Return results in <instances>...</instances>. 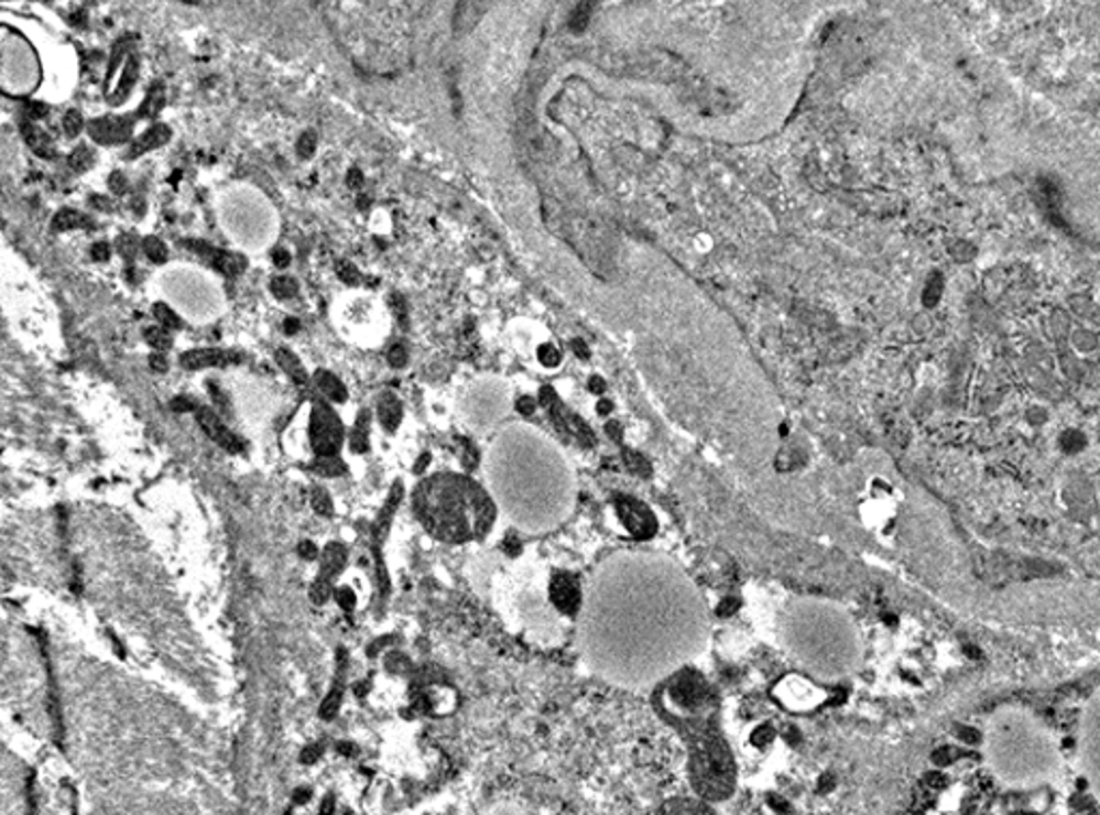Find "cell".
I'll use <instances>...</instances> for the list:
<instances>
[{"mask_svg": "<svg viewBox=\"0 0 1100 815\" xmlns=\"http://www.w3.org/2000/svg\"><path fill=\"white\" fill-rule=\"evenodd\" d=\"M704 596L671 557L623 551L600 564L578 613V650L607 682L641 691L688 667L704 652Z\"/></svg>", "mask_w": 1100, "mask_h": 815, "instance_id": "obj_1", "label": "cell"}, {"mask_svg": "<svg viewBox=\"0 0 1100 815\" xmlns=\"http://www.w3.org/2000/svg\"><path fill=\"white\" fill-rule=\"evenodd\" d=\"M661 717L688 747L690 779L704 801H725L736 785L733 756L720 734L718 699L709 682L684 667L656 686Z\"/></svg>", "mask_w": 1100, "mask_h": 815, "instance_id": "obj_2", "label": "cell"}, {"mask_svg": "<svg viewBox=\"0 0 1100 815\" xmlns=\"http://www.w3.org/2000/svg\"><path fill=\"white\" fill-rule=\"evenodd\" d=\"M781 637L799 667L821 682L847 678L860 665L858 629L835 602L793 598L781 620Z\"/></svg>", "mask_w": 1100, "mask_h": 815, "instance_id": "obj_3", "label": "cell"}, {"mask_svg": "<svg viewBox=\"0 0 1100 815\" xmlns=\"http://www.w3.org/2000/svg\"><path fill=\"white\" fill-rule=\"evenodd\" d=\"M415 512L443 543L484 539L494 521V501L460 476H437L415 491Z\"/></svg>", "mask_w": 1100, "mask_h": 815, "instance_id": "obj_4", "label": "cell"}, {"mask_svg": "<svg viewBox=\"0 0 1100 815\" xmlns=\"http://www.w3.org/2000/svg\"><path fill=\"white\" fill-rule=\"evenodd\" d=\"M989 758L995 772L1011 783H1036L1057 769V751L1052 736L1025 715L995 717L989 725Z\"/></svg>", "mask_w": 1100, "mask_h": 815, "instance_id": "obj_5", "label": "cell"}, {"mask_svg": "<svg viewBox=\"0 0 1100 815\" xmlns=\"http://www.w3.org/2000/svg\"><path fill=\"white\" fill-rule=\"evenodd\" d=\"M309 437L312 448L318 456H334L342 446V424L338 415L318 401L309 417Z\"/></svg>", "mask_w": 1100, "mask_h": 815, "instance_id": "obj_6", "label": "cell"}, {"mask_svg": "<svg viewBox=\"0 0 1100 815\" xmlns=\"http://www.w3.org/2000/svg\"><path fill=\"white\" fill-rule=\"evenodd\" d=\"M345 562H347V548H345V544L329 543L325 546V551H323V564H320V577L316 579V584L309 589V598L316 605H323L329 598L331 584L338 577V573L342 570Z\"/></svg>", "mask_w": 1100, "mask_h": 815, "instance_id": "obj_7", "label": "cell"}, {"mask_svg": "<svg viewBox=\"0 0 1100 815\" xmlns=\"http://www.w3.org/2000/svg\"><path fill=\"white\" fill-rule=\"evenodd\" d=\"M1086 758H1088V769L1092 774V783L1100 794V691L1090 704L1088 717H1086Z\"/></svg>", "mask_w": 1100, "mask_h": 815, "instance_id": "obj_8", "label": "cell"}, {"mask_svg": "<svg viewBox=\"0 0 1100 815\" xmlns=\"http://www.w3.org/2000/svg\"><path fill=\"white\" fill-rule=\"evenodd\" d=\"M132 119H126V117H104V119H95L90 121L87 126L88 134L95 140V142H101V144H119V142H128L130 137H132Z\"/></svg>", "mask_w": 1100, "mask_h": 815, "instance_id": "obj_9", "label": "cell"}, {"mask_svg": "<svg viewBox=\"0 0 1100 815\" xmlns=\"http://www.w3.org/2000/svg\"><path fill=\"white\" fill-rule=\"evenodd\" d=\"M187 250L200 254L203 259H207L218 272L232 278L237 273L243 272L246 270V259L239 257V254H232V252H221V250H216L214 246L205 243V241H185Z\"/></svg>", "mask_w": 1100, "mask_h": 815, "instance_id": "obj_10", "label": "cell"}, {"mask_svg": "<svg viewBox=\"0 0 1100 815\" xmlns=\"http://www.w3.org/2000/svg\"><path fill=\"white\" fill-rule=\"evenodd\" d=\"M196 417H198V424L203 426V431H205V433H207V435H209V437H211L218 446H221L224 450H228V453L232 454L243 453V444L239 442V437H235V435L226 428V424L221 422L220 417H218L211 409H198V411H196Z\"/></svg>", "mask_w": 1100, "mask_h": 815, "instance_id": "obj_11", "label": "cell"}, {"mask_svg": "<svg viewBox=\"0 0 1100 815\" xmlns=\"http://www.w3.org/2000/svg\"><path fill=\"white\" fill-rule=\"evenodd\" d=\"M241 362V356L224 349H194L181 356V366L187 370H203L211 366H230Z\"/></svg>", "mask_w": 1100, "mask_h": 815, "instance_id": "obj_12", "label": "cell"}, {"mask_svg": "<svg viewBox=\"0 0 1100 815\" xmlns=\"http://www.w3.org/2000/svg\"><path fill=\"white\" fill-rule=\"evenodd\" d=\"M1068 345L1075 356L1094 358L1100 351V332L1090 325H1077L1068 336Z\"/></svg>", "mask_w": 1100, "mask_h": 815, "instance_id": "obj_13", "label": "cell"}, {"mask_svg": "<svg viewBox=\"0 0 1100 815\" xmlns=\"http://www.w3.org/2000/svg\"><path fill=\"white\" fill-rule=\"evenodd\" d=\"M171 137H173V134H171V130H168L166 126H153V128H149L142 137L138 138V140L133 142L132 149H130V153H128V157L144 155V153H149V151H153V149H157V146L166 144V142L171 140Z\"/></svg>", "mask_w": 1100, "mask_h": 815, "instance_id": "obj_14", "label": "cell"}, {"mask_svg": "<svg viewBox=\"0 0 1100 815\" xmlns=\"http://www.w3.org/2000/svg\"><path fill=\"white\" fill-rule=\"evenodd\" d=\"M379 420L383 424L385 431L394 433L397 426H400V420H402V405L396 399V394L392 392H385L379 401Z\"/></svg>", "mask_w": 1100, "mask_h": 815, "instance_id": "obj_15", "label": "cell"}, {"mask_svg": "<svg viewBox=\"0 0 1100 815\" xmlns=\"http://www.w3.org/2000/svg\"><path fill=\"white\" fill-rule=\"evenodd\" d=\"M658 815H716L709 805L705 803L704 798L695 801V798H675L671 803H666L661 809Z\"/></svg>", "mask_w": 1100, "mask_h": 815, "instance_id": "obj_16", "label": "cell"}, {"mask_svg": "<svg viewBox=\"0 0 1100 815\" xmlns=\"http://www.w3.org/2000/svg\"><path fill=\"white\" fill-rule=\"evenodd\" d=\"M22 137H24L26 144H29V146H31L37 155H42V157H54V155H56V153H54V146H52V142H50V138L45 137L44 132H42L35 123L24 121V123H22Z\"/></svg>", "mask_w": 1100, "mask_h": 815, "instance_id": "obj_17", "label": "cell"}, {"mask_svg": "<svg viewBox=\"0 0 1100 815\" xmlns=\"http://www.w3.org/2000/svg\"><path fill=\"white\" fill-rule=\"evenodd\" d=\"M944 293H946V278L941 273H930L925 286H923V295H921V302L926 311L937 308L944 300Z\"/></svg>", "mask_w": 1100, "mask_h": 815, "instance_id": "obj_18", "label": "cell"}, {"mask_svg": "<svg viewBox=\"0 0 1100 815\" xmlns=\"http://www.w3.org/2000/svg\"><path fill=\"white\" fill-rule=\"evenodd\" d=\"M316 385L320 388L323 394H327V399H331L334 403H345L347 401V388L342 385V381L327 372V370H318L316 372Z\"/></svg>", "mask_w": 1100, "mask_h": 815, "instance_id": "obj_19", "label": "cell"}, {"mask_svg": "<svg viewBox=\"0 0 1100 815\" xmlns=\"http://www.w3.org/2000/svg\"><path fill=\"white\" fill-rule=\"evenodd\" d=\"M275 360L280 363V368H284V372L297 383V385H306L308 383V374H306V368L302 366V362L297 360V356H293L288 349H277L275 351Z\"/></svg>", "mask_w": 1100, "mask_h": 815, "instance_id": "obj_20", "label": "cell"}, {"mask_svg": "<svg viewBox=\"0 0 1100 815\" xmlns=\"http://www.w3.org/2000/svg\"><path fill=\"white\" fill-rule=\"evenodd\" d=\"M92 227V220H88L85 214L76 211V209H61L54 220H52V228L56 232H63V230H74V228H90Z\"/></svg>", "mask_w": 1100, "mask_h": 815, "instance_id": "obj_21", "label": "cell"}, {"mask_svg": "<svg viewBox=\"0 0 1100 815\" xmlns=\"http://www.w3.org/2000/svg\"><path fill=\"white\" fill-rule=\"evenodd\" d=\"M164 101H166L164 85H162V83H155V85L149 89V93H146V99L142 101L140 112H138L135 117H138V119H144V117H153V115H157V112L162 110Z\"/></svg>", "mask_w": 1100, "mask_h": 815, "instance_id": "obj_22", "label": "cell"}, {"mask_svg": "<svg viewBox=\"0 0 1100 815\" xmlns=\"http://www.w3.org/2000/svg\"><path fill=\"white\" fill-rule=\"evenodd\" d=\"M368 433H370V413L368 411H361L357 415V422H355V428H352L351 435V448L352 453H366L368 450Z\"/></svg>", "mask_w": 1100, "mask_h": 815, "instance_id": "obj_23", "label": "cell"}, {"mask_svg": "<svg viewBox=\"0 0 1100 815\" xmlns=\"http://www.w3.org/2000/svg\"><path fill=\"white\" fill-rule=\"evenodd\" d=\"M314 471L320 474V476H327V478H336V476H342L347 471V465L340 456H318L314 460Z\"/></svg>", "mask_w": 1100, "mask_h": 815, "instance_id": "obj_24", "label": "cell"}, {"mask_svg": "<svg viewBox=\"0 0 1100 815\" xmlns=\"http://www.w3.org/2000/svg\"><path fill=\"white\" fill-rule=\"evenodd\" d=\"M400 498H402V482L394 485L392 496L388 499V503H385V508H383V512H381V517H379V521H377V536H379V539H383V536H385V532H388V528H390V521H392V514H394V510L397 508V501H400Z\"/></svg>", "mask_w": 1100, "mask_h": 815, "instance_id": "obj_25", "label": "cell"}, {"mask_svg": "<svg viewBox=\"0 0 1100 815\" xmlns=\"http://www.w3.org/2000/svg\"><path fill=\"white\" fill-rule=\"evenodd\" d=\"M135 76H138V61H135L133 56H130V58H128V65H126V69H123L121 83H119L117 93H115V97H112V101H115V104H117V101H121V99H126V97H128V93L132 91L133 83H135Z\"/></svg>", "mask_w": 1100, "mask_h": 815, "instance_id": "obj_26", "label": "cell"}, {"mask_svg": "<svg viewBox=\"0 0 1100 815\" xmlns=\"http://www.w3.org/2000/svg\"><path fill=\"white\" fill-rule=\"evenodd\" d=\"M1059 448L1064 454H1079L1086 448V435L1077 428H1068L1059 435Z\"/></svg>", "mask_w": 1100, "mask_h": 815, "instance_id": "obj_27", "label": "cell"}, {"mask_svg": "<svg viewBox=\"0 0 1100 815\" xmlns=\"http://www.w3.org/2000/svg\"><path fill=\"white\" fill-rule=\"evenodd\" d=\"M144 338L155 351H166L173 347V334L166 327H149L144 332Z\"/></svg>", "mask_w": 1100, "mask_h": 815, "instance_id": "obj_28", "label": "cell"}, {"mask_svg": "<svg viewBox=\"0 0 1100 815\" xmlns=\"http://www.w3.org/2000/svg\"><path fill=\"white\" fill-rule=\"evenodd\" d=\"M142 250H144V254H146L153 263H166V259H168V248H166V246H164V241H162V239H157V237H146V239L142 241Z\"/></svg>", "mask_w": 1100, "mask_h": 815, "instance_id": "obj_29", "label": "cell"}, {"mask_svg": "<svg viewBox=\"0 0 1100 815\" xmlns=\"http://www.w3.org/2000/svg\"><path fill=\"white\" fill-rule=\"evenodd\" d=\"M342 695H345L342 686H340V684H338V686H334V691L327 695V699H325V702H323V706H320V717H323V719L331 721V719L338 715L340 704H342Z\"/></svg>", "mask_w": 1100, "mask_h": 815, "instance_id": "obj_30", "label": "cell"}, {"mask_svg": "<svg viewBox=\"0 0 1100 815\" xmlns=\"http://www.w3.org/2000/svg\"><path fill=\"white\" fill-rule=\"evenodd\" d=\"M69 169L76 171V173H85L90 166H92V151L87 149V146H78L72 155H69Z\"/></svg>", "mask_w": 1100, "mask_h": 815, "instance_id": "obj_31", "label": "cell"}, {"mask_svg": "<svg viewBox=\"0 0 1100 815\" xmlns=\"http://www.w3.org/2000/svg\"><path fill=\"white\" fill-rule=\"evenodd\" d=\"M271 291L280 300H291L293 295H297V282L293 278H275L271 280Z\"/></svg>", "mask_w": 1100, "mask_h": 815, "instance_id": "obj_32", "label": "cell"}, {"mask_svg": "<svg viewBox=\"0 0 1100 815\" xmlns=\"http://www.w3.org/2000/svg\"><path fill=\"white\" fill-rule=\"evenodd\" d=\"M153 315L162 323V327H166L171 332L181 327V318L176 317V313H173L166 304H155L153 306Z\"/></svg>", "mask_w": 1100, "mask_h": 815, "instance_id": "obj_33", "label": "cell"}, {"mask_svg": "<svg viewBox=\"0 0 1100 815\" xmlns=\"http://www.w3.org/2000/svg\"><path fill=\"white\" fill-rule=\"evenodd\" d=\"M312 506L323 517H331L334 514V501L327 496V491H323L318 487L312 491Z\"/></svg>", "mask_w": 1100, "mask_h": 815, "instance_id": "obj_34", "label": "cell"}, {"mask_svg": "<svg viewBox=\"0 0 1100 815\" xmlns=\"http://www.w3.org/2000/svg\"><path fill=\"white\" fill-rule=\"evenodd\" d=\"M63 128H65V134L69 138H76L83 130H85V119L78 110H69L65 115V121H63Z\"/></svg>", "mask_w": 1100, "mask_h": 815, "instance_id": "obj_35", "label": "cell"}, {"mask_svg": "<svg viewBox=\"0 0 1100 815\" xmlns=\"http://www.w3.org/2000/svg\"><path fill=\"white\" fill-rule=\"evenodd\" d=\"M117 246H119L121 257H126L128 261H133V257H135V252H138V241L133 239V235H123V237H119Z\"/></svg>", "mask_w": 1100, "mask_h": 815, "instance_id": "obj_36", "label": "cell"}, {"mask_svg": "<svg viewBox=\"0 0 1100 815\" xmlns=\"http://www.w3.org/2000/svg\"><path fill=\"white\" fill-rule=\"evenodd\" d=\"M314 151H316V137L312 132H306L297 142V153H299V157L309 160L314 155Z\"/></svg>", "mask_w": 1100, "mask_h": 815, "instance_id": "obj_37", "label": "cell"}, {"mask_svg": "<svg viewBox=\"0 0 1100 815\" xmlns=\"http://www.w3.org/2000/svg\"><path fill=\"white\" fill-rule=\"evenodd\" d=\"M338 275H340L347 284H359V280H361V275L357 272V268L351 265L349 261H340V263H338Z\"/></svg>", "mask_w": 1100, "mask_h": 815, "instance_id": "obj_38", "label": "cell"}, {"mask_svg": "<svg viewBox=\"0 0 1100 815\" xmlns=\"http://www.w3.org/2000/svg\"><path fill=\"white\" fill-rule=\"evenodd\" d=\"M406 360H409V356H406V351H404V347H402V345H394V347L390 349V354H388V362L392 363L394 368H402V366H406Z\"/></svg>", "mask_w": 1100, "mask_h": 815, "instance_id": "obj_39", "label": "cell"}, {"mask_svg": "<svg viewBox=\"0 0 1100 815\" xmlns=\"http://www.w3.org/2000/svg\"><path fill=\"white\" fill-rule=\"evenodd\" d=\"M336 598H338V602H340V607H342V609H347V611H352V609H355V594H352L351 589H338V591H336Z\"/></svg>", "mask_w": 1100, "mask_h": 815, "instance_id": "obj_40", "label": "cell"}, {"mask_svg": "<svg viewBox=\"0 0 1100 815\" xmlns=\"http://www.w3.org/2000/svg\"><path fill=\"white\" fill-rule=\"evenodd\" d=\"M108 185H110V189H112L115 194H123V192L128 189V180H126V175H123V173H112Z\"/></svg>", "mask_w": 1100, "mask_h": 815, "instance_id": "obj_41", "label": "cell"}, {"mask_svg": "<svg viewBox=\"0 0 1100 815\" xmlns=\"http://www.w3.org/2000/svg\"><path fill=\"white\" fill-rule=\"evenodd\" d=\"M90 257H92L95 261H99V263L108 261V259H110V246H108V243H95V246H92V250H90Z\"/></svg>", "mask_w": 1100, "mask_h": 815, "instance_id": "obj_42", "label": "cell"}, {"mask_svg": "<svg viewBox=\"0 0 1100 815\" xmlns=\"http://www.w3.org/2000/svg\"><path fill=\"white\" fill-rule=\"evenodd\" d=\"M126 46H128V42H123V44H121V40H119V44L115 46V52H112V63H110V69H108V80L112 78V74H115V69H117V63H119V61H121V56L126 54Z\"/></svg>", "mask_w": 1100, "mask_h": 815, "instance_id": "obj_43", "label": "cell"}, {"mask_svg": "<svg viewBox=\"0 0 1100 815\" xmlns=\"http://www.w3.org/2000/svg\"><path fill=\"white\" fill-rule=\"evenodd\" d=\"M173 409L178 411V413H183V411H198L196 403H194V399H187V396H178V399H175V401H173Z\"/></svg>", "mask_w": 1100, "mask_h": 815, "instance_id": "obj_44", "label": "cell"}, {"mask_svg": "<svg viewBox=\"0 0 1100 815\" xmlns=\"http://www.w3.org/2000/svg\"><path fill=\"white\" fill-rule=\"evenodd\" d=\"M320 753H323L320 745H312V747H308V749L302 753V762H304V764H314V762L320 758Z\"/></svg>", "mask_w": 1100, "mask_h": 815, "instance_id": "obj_45", "label": "cell"}, {"mask_svg": "<svg viewBox=\"0 0 1100 815\" xmlns=\"http://www.w3.org/2000/svg\"><path fill=\"white\" fill-rule=\"evenodd\" d=\"M26 110H29L31 119H35V121H37V119H44L45 115H47V108H45L44 104H40V101H31V104H26Z\"/></svg>", "mask_w": 1100, "mask_h": 815, "instance_id": "obj_46", "label": "cell"}, {"mask_svg": "<svg viewBox=\"0 0 1100 815\" xmlns=\"http://www.w3.org/2000/svg\"><path fill=\"white\" fill-rule=\"evenodd\" d=\"M297 553H299V557H304V559H314V557L318 555V551H316V544L309 543V541H304V543H299V546H297Z\"/></svg>", "mask_w": 1100, "mask_h": 815, "instance_id": "obj_47", "label": "cell"}, {"mask_svg": "<svg viewBox=\"0 0 1100 815\" xmlns=\"http://www.w3.org/2000/svg\"><path fill=\"white\" fill-rule=\"evenodd\" d=\"M388 667H390V672H404V667H406V659H404L402 654H392V656L388 659Z\"/></svg>", "mask_w": 1100, "mask_h": 815, "instance_id": "obj_48", "label": "cell"}, {"mask_svg": "<svg viewBox=\"0 0 1100 815\" xmlns=\"http://www.w3.org/2000/svg\"><path fill=\"white\" fill-rule=\"evenodd\" d=\"M149 363H151V368H153V370H157V372H164V370L168 368V362H166V358H164L162 354H153V356L149 358Z\"/></svg>", "mask_w": 1100, "mask_h": 815, "instance_id": "obj_49", "label": "cell"}, {"mask_svg": "<svg viewBox=\"0 0 1100 815\" xmlns=\"http://www.w3.org/2000/svg\"><path fill=\"white\" fill-rule=\"evenodd\" d=\"M392 306H394V311H396V315L397 318H400V323L404 325V323H406V311H404V300H402L400 295H392Z\"/></svg>", "mask_w": 1100, "mask_h": 815, "instance_id": "obj_50", "label": "cell"}, {"mask_svg": "<svg viewBox=\"0 0 1100 815\" xmlns=\"http://www.w3.org/2000/svg\"><path fill=\"white\" fill-rule=\"evenodd\" d=\"M273 263H275L277 268H286V265L291 263V254H288L286 250H282V248H280V250H275V252H273Z\"/></svg>", "mask_w": 1100, "mask_h": 815, "instance_id": "obj_51", "label": "cell"}, {"mask_svg": "<svg viewBox=\"0 0 1100 815\" xmlns=\"http://www.w3.org/2000/svg\"><path fill=\"white\" fill-rule=\"evenodd\" d=\"M540 360L546 363V366H555V363L559 362V354L548 347V349H544V354H540Z\"/></svg>", "mask_w": 1100, "mask_h": 815, "instance_id": "obj_52", "label": "cell"}, {"mask_svg": "<svg viewBox=\"0 0 1100 815\" xmlns=\"http://www.w3.org/2000/svg\"><path fill=\"white\" fill-rule=\"evenodd\" d=\"M347 180H349L347 183H349L351 187H361V183H363V175H361V171H359V169H351Z\"/></svg>", "mask_w": 1100, "mask_h": 815, "instance_id": "obj_53", "label": "cell"}, {"mask_svg": "<svg viewBox=\"0 0 1100 815\" xmlns=\"http://www.w3.org/2000/svg\"><path fill=\"white\" fill-rule=\"evenodd\" d=\"M299 327H302V323L297 318H286V323H284L286 334H295V332H299Z\"/></svg>", "mask_w": 1100, "mask_h": 815, "instance_id": "obj_54", "label": "cell"}, {"mask_svg": "<svg viewBox=\"0 0 1100 815\" xmlns=\"http://www.w3.org/2000/svg\"><path fill=\"white\" fill-rule=\"evenodd\" d=\"M72 22H76L78 26H83V24H85V11H80V13H74V15H72Z\"/></svg>", "mask_w": 1100, "mask_h": 815, "instance_id": "obj_55", "label": "cell"}, {"mask_svg": "<svg viewBox=\"0 0 1100 815\" xmlns=\"http://www.w3.org/2000/svg\"><path fill=\"white\" fill-rule=\"evenodd\" d=\"M340 751H342V753H347V756H351L352 745H345V742H342V745H340Z\"/></svg>", "mask_w": 1100, "mask_h": 815, "instance_id": "obj_56", "label": "cell"}, {"mask_svg": "<svg viewBox=\"0 0 1100 815\" xmlns=\"http://www.w3.org/2000/svg\"><path fill=\"white\" fill-rule=\"evenodd\" d=\"M426 463H428V456H424V458L417 463V471H422V469L426 467Z\"/></svg>", "mask_w": 1100, "mask_h": 815, "instance_id": "obj_57", "label": "cell"}]
</instances>
